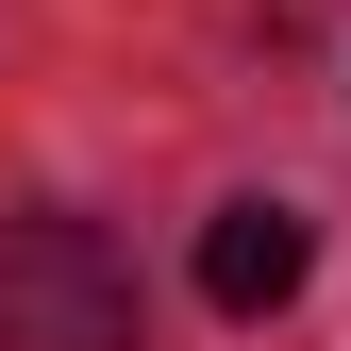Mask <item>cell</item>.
Returning <instances> with one entry per match:
<instances>
[{
  "mask_svg": "<svg viewBox=\"0 0 351 351\" xmlns=\"http://www.w3.org/2000/svg\"><path fill=\"white\" fill-rule=\"evenodd\" d=\"M301 268H318L301 201H217V217H201V301H217V318H285Z\"/></svg>",
  "mask_w": 351,
  "mask_h": 351,
  "instance_id": "7a4b0ae2",
  "label": "cell"
},
{
  "mask_svg": "<svg viewBox=\"0 0 351 351\" xmlns=\"http://www.w3.org/2000/svg\"><path fill=\"white\" fill-rule=\"evenodd\" d=\"M0 351H134V251L101 217H0Z\"/></svg>",
  "mask_w": 351,
  "mask_h": 351,
  "instance_id": "6da1fadb",
  "label": "cell"
}]
</instances>
